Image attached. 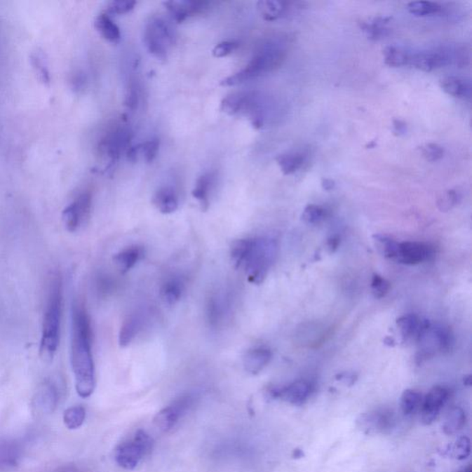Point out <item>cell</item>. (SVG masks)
<instances>
[{"label":"cell","instance_id":"obj_1","mask_svg":"<svg viewBox=\"0 0 472 472\" xmlns=\"http://www.w3.org/2000/svg\"><path fill=\"white\" fill-rule=\"evenodd\" d=\"M93 339L92 321L86 307L81 302H75L72 312L70 360L75 375L76 391L83 398H89L95 389Z\"/></svg>","mask_w":472,"mask_h":472},{"label":"cell","instance_id":"obj_2","mask_svg":"<svg viewBox=\"0 0 472 472\" xmlns=\"http://www.w3.org/2000/svg\"><path fill=\"white\" fill-rule=\"evenodd\" d=\"M62 306V280L55 274L49 284L40 342V356L46 363L52 362L60 345Z\"/></svg>","mask_w":472,"mask_h":472},{"label":"cell","instance_id":"obj_3","mask_svg":"<svg viewBox=\"0 0 472 472\" xmlns=\"http://www.w3.org/2000/svg\"><path fill=\"white\" fill-rule=\"evenodd\" d=\"M286 58L283 43L269 40L260 45L244 69L221 81L222 86H236L244 82L262 77L283 65Z\"/></svg>","mask_w":472,"mask_h":472},{"label":"cell","instance_id":"obj_4","mask_svg":"<svg viewBox=\"0 0 472 472\" xmlns=\"http://www.w3.org/2000/svg\"><path fill=\"white\" fill-rule=\"evenodd\" d=\"M278 245L268 237L250 238L248 251L240 268H244L249 283L259 285L265 281L277 257Z\"/></svg>","mask_w":472,"mask_h":472},{"label":"cell","instance_id":"obj_5","mask_svg":"<svg viewBox=\"0 0 472 472\" xmlns=\"http://www.w3.org/2000/svg\"><path fill=\"white\" fill-rule=\"evenodd\" d=\"M221 111L231 116L248 117L257 130L262 128L265 122V102L260 93L255 90L227 95L222 99Z\"/></svg>","mask_w":472,"mask_h":472},{"label":"cell","instance_id":"obj_6","mask_svg":"<svg viewBox=\"0 0 472 472\" xmlns=\"http://www.w3.org/2000/svg\"><path fill=\"white\" fill-rule=\"evenodd\" d=\"M143 43L147 51L158 60L166 61L175 43L174 28L163 18L154 16L146 23Z\"/></svg>","mask_w":472,"mask_h":472},{"label":"cell","instance_id":"obj_7","mask_svg":"<svg viewBox=\"0 0 472 472\" xmlns=\"http://www.w3.org/2000/svg\"><path fill=\"white\" fill-rule=\"evenodd\" d=\"M154 440L143 430H139L130 442L123 443L116 448L114 459L125 470H134L140 460L151 452Z\"/></svg>","mask_w":472,"mask_h":472},{"label":"cell","instance_id":"obj_8","mask_svg":"<svg viewBox=\"0 0 472 472\" xmlns=\"http://www.w3.org/2000/svg\"><path fill=\"white\" fill-rule=\"evenodd\" d=\"M397 424L395 412L389 407L377 409L363 412L357 419V427L366 435H386L394 429Z\"/></svg>","mask_w":472,"mask_h":472},{"label":"cell","instance_id":"obj_9","mask_svg":"<svg viewBox=\"0 0 472 472\" xmlns=\"http://www.w3.org/2000/svg\"><path fill=\"white\" fill-rule=\"evenodd\" d=\"M132 131L126 126L113 128L102 137L99 143V151L108 158L111 164L116 163L124 152L130 149Z\"/></svg>","mask_w":472,"mask_h":472},{"label":"cell","instance_id":"obj_10","mask_svg":"<svg viewBox=\"0 0 472 472\" xmlns=\"http://www.w3.org/2000/svg\"><path fill=\"white\" fill-rule=\"evenodd\" d=\"M93 196L90 192L79 195L65 208L62 213L63 224L67 231L74 233L86 224L92 212Z\"/></svg>","mask_w":472,"mask_h":472},{"label":"cell","instance_id":"obj_11","mask_svg":"<svg viewBox=\"0 0 472 472\" xmlns=\"http://www.w3.org/2000/svg\"><path fill=\"white\" fill-rule=\"evenodd\" d=\"M453 61V52L445 48L424 50L410 55L409 65L424 72L450 65Z\"/></svg>","mask_w":472,"mask_h":472},{"label":"cell","instance_id":"obj_12","mask_svg":"<svg viewBox=\"0 0 472 472\" xmlns=\"http://www.w3.org/2000/svg\"><path fill=\"white\" fill-rule=\"evenodd\" d=\"M312 385L306 380H296L284 386H271L269 389V397L286 401L292 405L302 406L309 400L312 394Z\"/></svg>","mask_w":472,"mask_h":472},{"label":"cell","instance_id":"obj_13","mask_svg":"<svg viewBox=\"0 0 472 472\" xmlns=\"http://www.w3.org/2000/svg\"><path fill=\"white\" fill-rule=\"evenodd\" d=\"M194 403L191 395H183L173 401L171 405L164 407L157 413L154 424L163 432H168L175 426L180 419L190 409Z\"/></svg>","mask_w":472,"mask_h":472},{"label":"cell","instance_id":"obj_14","mask_svg":"<svg viewBox=\"0 0 472 472\" xmlns=\"http://www.w3.org/2000/svg\"><path fill=\"white\" fill-rule=\"evenodd\" d=\"M450 398V391L442 386H433L424 398L421 406L422 422L425 425H430L438 418L443 407L447 404Z\"/></svg>","mask_w":472,"mask_h":472},{"label":"cell","instance_id":"obj_15","mask_svg":"<svg viewBox=\"0 0 472 472\" xmlns=\"http://www.w3.org/2000/svg\"><path fill=\"white\" fill-rule=\"evenodd\" d=\"M435 255L432 246L421 242L400 243L396 259L405 265H417L430 260Z\"/></svg>","mask_w":472,"mask_h":472},{"label":"cell","instance_id":"obj_16","mask_svg":"<svg viewBox=\"0 0 472 472\" xmlns=\"http://www.w3.org/2000/svg\"><path fill=\"white\" fill-rule=\"evenodd\" d=\"M212 3L209 1H189V0H180V1H166L163 3L164 7L168 11L170 15L175 22H184L190 17L198 15L209 10Z\"/></svg>","mask_w":472,"mask_h":472},{"label":"cell","instance_id":"obj_17","mask_svg":"<svg viewBox=\"0 0 472 472\" xmlns=\"http://www.w3.org/2000/svg\"><path fill=\"white\" fill-rule=\"evenodd\" d=\"M58 403V391L52 381L46 380L38 386L35 392L33 407L40 414H49L57 407Z\"/></svg>","mask_w":472,"mask_h":472},{"label":"cell","instance_id":"obj_18","mask_svg":"<svg viewBox=\"0 0 472 472\" xmlns=\"http://www.w3.org/2000/svg\"><path fill=\"white\" fill-rule=\"evenodd\" d=\"M145 313L142 311L130 313L123 322L119 332V345L127 347L139 335L145 325Z\"/></svg>","mask_w":472,"mask_h":472},{"label":"cell","instance_id":"obj_19","mask_svg":"<svg viewBox=\"0 0 472 472\" xmlns=\"http://www.w3.org/2000/svg\"><path fill=\"white\" fill-rule=\"evenodd\" d=\"M272 359V353L269 349L259 347L249 350L244 357V368L251 375L259 374Z\"/></svg>","mask_w":472,"mask_h":472},{"label":"cell","instance_id":"obj_20","mask_svg":"<svg viewBox=\"0 0 472 472\" xmlns=\"http://www.w3.org/2000/svg\"><path fill=\"white\" fill-rule=\"evenodd\" d=\"M152 203L161 213L172 214L177 212L180 206V199L173 187H163L155 192Z\"/></svg>","mask_w":472,"mask_h":472},{"label":"cell","instance_id":"obj_21","mask_svg":"<svg viewBox=\"0 0 472 472\" xmlns=\"http://www.w3.org/2000/svg\"><path fill=\"white\" fill-rule=\"evenodd\" d=\"M144 254L145 251L142 246H128V248L119 252L114 257V261L120 272L125 274L131 271L143 259Z\"/></svg>","mask_w":472,"mask_h":472},{"label":"cell","instance_id":"obj_22","mask_svg":"<svg viewBox=\"0 0 472 472\" xmlns=\"http://www.w3.org/2000/svg\"><path fill=\"white\" fill-rule=\"evenodd\" d=\"M292 3L286 1H278V0H262L257 3V10L264 20L274 22L288 16L290 11L292 10Z\"/></svg>","mask_w":472,"mask_h":472},{"label":"cell","instance_id":"obj_23","mask_svg":"<svg viewBox=\"0 0 472 472\" xmlns=\"http://www.w3.org/2000/svg\"><path fill=\"white\" fill-rule=\"evenodd\" d=\"M186 289V283L180 276H173L167 278L161 287V297L168 306H175L181 300Z\"/></svg>","mask_w":472,"mask_h":472},{"label":"cell","instance_id":"obj_24","mask_svg":"<svg viewBox=\"0 0 472 472\" xmlns=\"http://www.w3.org/2000/svg\"><path fill=\"white\" fill-rule=\"evenodd\" d=\"M443 90L448 95L459 99H470L471 96V82L466 79L451 76L441 81Z\"/></svg>","mask_w":472,"mask_h":472},{"label":"cell","instance_id":"obj_25","mask_svg":"<svg viewBox=\"0 0 472 472\" xmlns=\"http://www.w3.org/2000/svg\"><path fill=\"white\" fill-rule=\"evenodd\" d=\"M213 173H206L196 180L194 189L192 190L193 198L198 201L201 210L206 212L210 207V196L214 184Z\"/></svg>","mask_w":472,"mask_h":472},{"label":"cell","instance_id":"obj_26","mask_svg":"<svg viewBox=\"0 0 472 472\" xmlns=\"http://www.w3.org/2000/svg\"><path fill=\"white\" fill-rule=\"evenodd\" d=\"M391 22V17H377L360 23V29L369 39L379 41L389 34L391 29L389 28V25Z\"/></svg>","mask_w":472,"mask_h":472},{"label":"cell","instance_id":"obj_27","mask_svg":"<svg viewBox=\"0 0 472 472\" xmlns=\"http://www.w3.org/2000/svg\"><path fill=\"white\" fill-rule=\"evenodd\" d=\"M95 27L100 35L108 42L119 43L121 41V32L108 14L104 13L96 17Z\"/></svg>","mask_w":472,"mask_h":472},{"label":"cell","instance_id":"obj_28","mask_svg":"<svg viewBox=\"0 0 472 472\" xmlns=\"http://www.w3.org/2000/svg\"><path fill=\"white\" fill-rule=\"evenodd\" d=\"M307 160L306 154L303 151H291L281 154L276 158L278 166L284 175L295 174L300 170Z\"/></svg>","mask_w":472,"mask_h":472},{"label":"cell","instance_id":"obj_29","mask_svg":"<svg viewBox=\"0 0 472 472\" xmlns=\"http://www.w3.org/2000/svg\"><path fill=\"white\" fill-rule=\"evenodd\" d=\"M20 448L13 441L0 443V471L13 468L19 463Z\"/></svg>","mask_w":472,"mask_h":472},{"label":"cell","instance_id":"obj_30","mask_svg":"<svg viewBox=\"0 0 472 472\" xmlns=\"http://www.w3.org/2000/svg\"><path fill=\"white\" fill-rule=\"evenodd\" d=\"M467 423V415L460 407H451L445 415L443 430L447 436L455 435L464 428Z\"/></svg>","mask_w":472,"mask_h":472},{"label":"cell","instance_id":"obj_31","mask_svg":"<svg viewBox=\"0 0 472 472\" xmlns=\"http://www.w3.org/2000/svg\"><path fill=\"white\" fill-rule=\"evenodd\" d=\"M225 312L227 304L222 296L214 295L208 300L206 316L210 327H219L224 321Z\"/></svg>","mask_w":472,"mask_h":472},{"label":"cell","instance_id":"obj_32","mask_svg":"<svg viewBox=\"0 0 472 472\" xmlns=\"http://www.w3.org/2000/svg\"><path fill=\"white\" fill-rule=\"evenodd\" d=\"M423 323L424 322H422L417 316L409 313V315L398 318L397 327L403 338L405 341H409V339H418Z\"/></svg>","mask_w":472,"mask_h":472},{"label":"cell","instance_id":"obj_33","mask_svg":"<svg viewBox=\"0 0 472 472\" xmlns=\"http://www.w3.org/2000/svg\"><path fill=\"white\" fill-rule=\"evenodd\" d=\"M412 53L400 46H386L383 51L384 61L386 65L391 67H400L409 65Z\"/></svg>","mask_w":472,"mask_h":472},{"label":"cell","instance_id":"obj_34","mask_svg":"<svg viewBox=\"0 0 472 472\" xmlns=\"http://www.w3.org/2000/svg\"><path fill=\"white\" fill-rule=\"evenodd\" d=\"M423 395L414 389H406L400 398L401 412L406 416L415 414L421 409L423 403Z\"/></svg>","mask_w":472,"mask_h":472},{"label":"cell","instance_id":"obj_35","mask_svg":"<svg viewBox=\"0 0 472 472\" xmlns=\"http://www.w3.org/2000/svg\"><path fill=\"white\" fill-rule=\"evenodd\" d=\"M407 10L413 15L426 17L438 15L442 13L443 7L439 3L432 1H413L407 5Z\"/></svg>","mask_w":472,"mask_h":472},{"label":"cell","instance_id":"obj_36","mask_svg":"<svg viewBox=\"0 0 472 472\" xmlns=\"http://www.w3.org/2000/svg\"><path fill=\"white\" fill-rule=\"evenodd\" d=\"M374 241L378 251L386 259H395L398 256L400 243L395 241L391 237L383 234H375Z\"/></svg>","mask_w":472,"mask_h":472},{"label":"cell","instance_id":"obj_37","mask_svg":"<svg viewBox=\"0 0 472 472\" xmlns=\"http://www.w3.org/2000/svg\"><path fill=\"white\" fill-rule=\"evenodd\" d=\"M86 417V410L82 406H73L65 410L63 415L64 424L69 430H75L83 424Z\"/></svg>","mask_w":472,"mask_h":472},{"label":"cell","instance_id":"obj_38","mask_svg":"<svg viewBox=\"0 0 472 472\" xmlns=\"http://www.w3.org/2000/svg\"><path fill=\"white\" fill-rule=\"evenodd\" d=\"M445 454L456 459H467L471 454L470 439L467 436H461L457 439L454 444L448 445L447 450H445Z\"/></svg>","mask_w":472,"mask_h":472},{"label":"cell","instance_id":"obj_39","mask_svg":"<svg viewBox=\"0 0 472 472\" xmlns=\"http://www.w3.org/2000/svg\"><path fill=\"white\" fill-rule=\"evenodd\" d=\"M326 217V210L318 205L310 204L304 208L302 219L309 224H318Z\"/></svg>","mask_w":472,"mask_h":472},{"label":"cell","instance_id":"obj_40","mask_svg":"<svg viewBox=\"0 0 472 472\" xmlns=\"http://www.w3.org/2000/svg\"><path fill=\"white\" fill-rule=\"evenodd\" d=\"M137 2L134 0H114L108 3L105 13L108 15H122L134 10Z\"/></svg>","mask_w":472,"mask_h":472},{"label":"cell","instance_id":"obj_41","mask_svg":"<svg viewBox=\"0 0 472 472\" xmlns=\"http://www.w3.org/2000/svg\"><path fill=\"white\" fill-rule=\"evenodd\" d=\"M160 149V140L152 139L139 145V154L142 155L146 163H151L156 159Z\"/></svg>","mask_w":472,"mask_h":472},{"label":"cell","instance_id":"obj_42","mask_svg":"<svg viewBox=\"0 0 472 472\" xmlns=\"http://www.w3.org/2000/svg\"><path fill=\"white\" fill-rule=\"evenodd\" d=\"M140 101V85L136 81H131L128 83L127 93H126L125 107L128 110L135 111L139 107Z\"/></svg>","mask_w":472,"mask_h":472},{"label":"cell","instance_id":"obj_43","mask_svg":"<svg viewBox=\"0 0 472 472\" xmlns=\"http://www.w3.org/2000/svg\"><path fill=\"white\" fill-rule=\"evenodd\" d=\"M391 290V283L385 278L378 274H374L372 278L371 291L375 298L385 297Z\"/></svg>","mask_w":472,"mask_h":472},{"label":"cell","instance_id":"obj_44","mask_svg":"<svg viewBox=\"0 0 472 472\" xmlns=\"http://www.w3.org/2000/svg\"><path fill=\"white\" fill-rule=\"evenodd\" d=\"M422 154L428 162H438L444 157L445 149L436 143H426L420 148Z\"/></svg>","mask_w":472,"mask_h":472},{"label":"cell","instance_id":"obj_45","mask_svg":"<svg viewBox=\"0 0 472 472\" xmlns=\"http://www.w3.org/2000/svg\"><path fill=\"white\" fill-rule=\"evenodd\" d=\"M238 48L239 43L237 41H224L215 46L213 50V55L218 58H225Z\"/></svg>","mask_w":472,"mask_h":472},{"label":"cell","instance_id":"obj_46","mask_svg":"<svg viewBox=\"0 0 472 472\" xmlns=\"http://www.w3.org/2000/svg\"><path fill=\"white\" fill-rule=\"evenodd\" d=\"M460 196L456 190H448L439 201V206L442 210H450L459 201Z\"/></svg>","mask_w":472,"mask_h":472},{"label":"cell","instance_id":"obj_47","mask_svg":"<svg viewBox=\"0 0 472 472\" xmlns=\"http://www.w3.org/2000/svg\"><path fill=\"white\" fill-rule=\"evenodd\" d=\"M32 60L34 61V67H36V72L42 77V80L43 81H49V74L48 69H46L45 60H43L45 58H43V55L37 53V54L33 55Z\"/></svg>","mask_w":472,"mask_h":472},{"label":"cell","instance_id":"obj_48","mask_svg":"<svg viewBox=\"0 0 472 472\" xmlns=\"http://www.w3.org/2000/svg\"><path fill=\"white\" fill-rule=\"evenodd\" d=\"M393 131L397 136H404L407 131L406 123L400 119L393 120Z\"/></svg>","mask_w":472,"mask_h":472},{"label":"cell","instance_id":"obj_49","mask_svg":"<svg viewBox=\"0 0 472 472\" xmlns=\"http://www.w3.org/2000/svg\"><path fill=\"white\" fill-rule=\"evenodd\" d=\"M339 379L346 384H353L356 382V377L353 374L344 373L339 375Z\"/></svg>","mask_w":472,"mask_h":472},{"label":"cell","instance_id":"obj_50","mask_svg":"<svg viewBox=\"0 0 472 472\" xmlns=\"http://www.w3.org/2000/svg\"><path fill=\"white\" fill-rule=\"evenodd\" d=\"M339 238L337 236L331 237L328 241V246L330 248V252H335L337 248H339Z\"/></svg>","mask_w":472,"mask_h":472},{"label":"cell","instance_id":"obj_51","mask_svg":"<svg viewBox=\"0 0 472 472\" xmlns=\"http://www.w3.org/2000/svg\"><path fill=\"white\" fill-rule=\"evenodd\" d=\"M335 186V182L332 180H330V178H325V180H322V187H323L325 190H327V191H330V190L334 189Z\"/></svg>","mask_w":472,"mask_h":472},{"label":"cell","instance_id":"obj_52","mask_svg":"<svg viewBox=\"0 0 472 472\" xmlns=\"http://www.w3.org/2000/svg\"><path fill=\"white\" fill-rule=\"evenodd\" d=\"M58 472H77L75 470V468L73 467H64L61 468L60 470H58Z\"/></svg>","mask_w":472,"mask_h":472},{"label":"cell","instance_id":"obj_53","mask_svg":"<svg viewBox=\"0 0 472 472\" xmlns=\"http://www.w3.org/2000/svg\"><path fill=\"white\" fill-rule=\"evenodd\" d=\"M460 472H472L471 466V465L468 466L467 468H465L464 470H463L462 471H460Z\"/></svg>","mask_w":472,"mask_h":472}]
</instances>
